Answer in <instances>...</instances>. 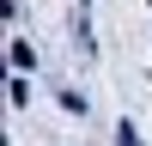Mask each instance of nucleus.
Returning a JSON list of instances; mask_svg holds the SVG:
<instances>
[{
	"label": "nucleus",
	"mask_w": 152,
	"mask_h": 146,
	"mask_svg": "<svg viewBox=\"0 0 152 146\" xmlns=\"http://www.w3.org/2000/svg\"><path fill=\"white\" fill-rule=\"evenodd\" d=\"M79 6H91V0H79Z\"/></svg>",
	"instance_id": "nucleus-3"
},
{
	"label": "nucleus",
	"mask_w": 152,
	"mask_h": 146,
	"mask_svg": "<svg viewBox=\"0 0 152 146\" xmlns=\"http://www.w3.org/2000/svg\"><path fill=\"white\" fill-rule=\"evenodd\" d=\"M116 146H140V134H134V122H116Z\"/></svg>",
	"instance_id": "nucleus-2"
},
{
	"label": "nucleus",
	"mask_w": 152,
	"mask_h": 146,
	"mask_svg": "<svg viewBox=\"0 0 152 146\" xmlns=\"http://www.w3.org/2000/svg\"><path fill=\"white\" fill-rule=\"evenodd\" d=\"M12 67L31 73V67H37V49H31V43H12Z\"/></svg>",
	"instance_id": "nucleus-1"
}]
</instances>
